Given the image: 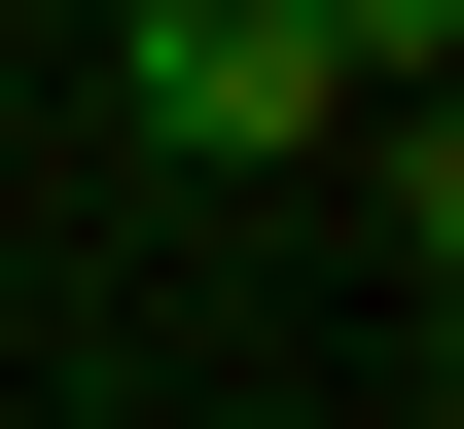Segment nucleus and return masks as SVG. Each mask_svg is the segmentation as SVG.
Wrapping results in <instances>:
<instances>
[{
	"label": "nucleus",
	"instance_id": "obj_1",
	"mask_svg": "<svg viewBox=\"0 0 464 429\" xmlns=\"http://www.w3.org/2000/svg\"><path fill=\"white\" fill-rule=\"evenodd\" d=\"M108 108L179 143V180H286L322 143V0H108Z\"/></svg>",
	"mask_w": 464,
	"mask_h": 429
},
{
	"label": "nucleus",
	"instance_id": "obj_2",
	"mask_svg": "<svg viewBox=\"0 0 464 429\" xmlns=\"http://www.w3.org/2000/svg\"><path fill=\"white\" fill-rule=\"evenodd\" d=\"M322 108H464V0H322Z\"/></svg>",
	"mask_w": 464,
	"mask_h": 429
}]
</instances>
